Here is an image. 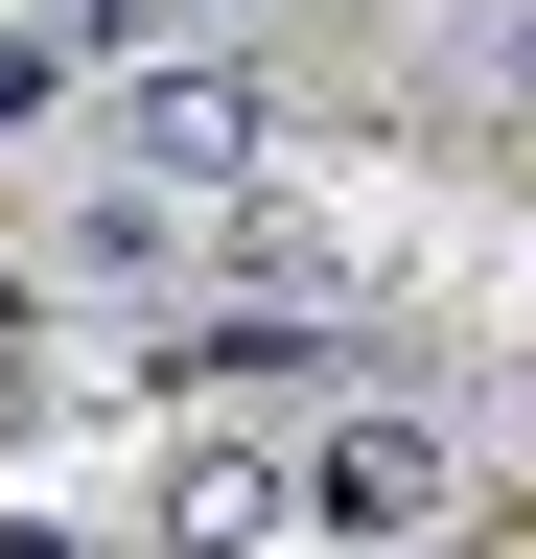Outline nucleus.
<instances>
[{"instance_id": "f257e3e1", "label": "nucleus", "mask_w": 536, "mask_h": 559, "mask_svg": "<svg viewBox=\"0 0 536 559\" xmlns=\"http://www.w3.org/2000/svg\"><path fill=\"white\" fill-rule=\"evenodd\" d=\"M94 140H117L141 187H187V210H257V164H281V70H257V47H141V70L94 94Z\"/></svg>"}, {"instance_id": "f03ea898", "label": "nucleus", "mask_w": 536, "mask_h": 559, "mask_svg": "<svg viewBox=\"0 0 536 559\" xmlns=\"http://www.w3.org/2000/svg\"><path fill=\"white\" fill-rule=\"evenodd\" d=\"M443 489H466V443H443L420 396H350V419H303V513L350 536V559H373V536H443Z\"/></svg>"}, {"instance_id": "7ed1b4c3", "label": "nucleus", "mask_w": 536, "mask_h": 559, "mask_svg": "<svg viewBox=\"0 0 536 559\" xmlns=\"http://www.w3.org/2000/svg\"><path fill=\"white\" fill-rule=\"evenodd\" d=\"M281 513H303V443H257V419H187V443L141 466V536L164 559H257Z\"/></svg>"}, {"instance_id": "20e7f679", "label": "nucleus", "mask_w": 536, "mask_h": 559, "mask_svg": "<svg viewBox=\"0 0 536 559\" xmlns=\"http://www.w3.org/2000/svg\"><path fill=\"white\" fill-rule=\"evenodd\" d=\"M47 94H71V47H47V24H0V140H24Z\"/></svg>"}, {"instance_id": "39448f33", "label": "nucleus", "mask_w": 536, "mask_h": 559, "mask_svg": "<svg viewBox=\"0 0 536 559\" xmlns=\"http://www.w3.org/2000/svg\"><path fill=\"white\" fill-rule=\"evenodd\" d=\"M490 94H513V117H536V0H513V24H490Z\"/></svg>"}, {"instance_id": "423d86ee", "label": "nucleus", "mask_w": 536, "mask_h": 559, "mask_svg": "<svg viewBox=\"0 0 536 559\" xmlns=\"http://www.w3.org/2000/svg\"><path fill=\"white\" fill-rule=\"evenodd\" d=\"M513 443H536V373H513Z\"/></svg>"}, {"instance_id": "0eeeda50", "label": "nucleus", "mask_w": 536, "mask_h": 559, "mask_svg": "<svg viewBox=\"0 0 536 559\" xmlns=\"http://www.w3.org/2000/svg\"><path fill=\"white\" fill-rule=\"evenodd\" d=\"M373 559H443V536H373Z\"/></svg>"}]
</instances>
